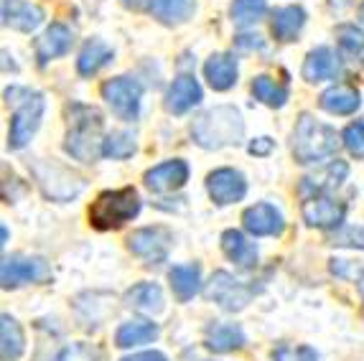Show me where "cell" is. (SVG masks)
I'll return each instance as SVG.
<instances>
[{
	"mask_svg": "<svg viewBox=\"0 0 364 361\" xmlns=\"http://www.w3.org/2000/svg\"><path fill=\"white\" fill-rule=\"evenodd\" d=\"M222 249H225V254L235 265L245 267V270L257 265V247L237 229H227L225 235H222Z\"/></svg>",
	"mask_w": 364,
	"mask_h": 361,
	"instance_id": "21",
	"label": "cell"
},
{
	"mask_svg": "<svg viewBox=\"0 0 364 361\" xmlns=\"http://www.w3.org/2000/svg\"><path fill=\"white\" fill-rule=\"evenodd\" d=\"M135 153V138L130 133H109L102 143V156L115 158V161H122V158H130Z\"/></svg>",
	"mask_w": 364,
	"mask_h": 361,
	"instance_id": "33",
	"label": "cell"
},
{
	"mask_svg": "<svg viewBox=\"0 0 364 361\" xmlns=\"http://www.w3.org/2000/svg\"><path fill=\"white\" fill-rule=\"evenodd\" d=\"M304 219L309 227L316 229H334L344 222L346 206L341 201L331 199L328 193H316V196H309L304 201Z\"/></svg>",
	"mask_w": 364,
	"mask_h": 361,
	"instance_id": "11",
	"label": "cell"
},
{
	"mask_svg": "<svg viewBox=\"0 0 364 361\" xmlns=\"http://www.w3.org/2000/svg\"><path fill=\"white\" fill-rule=\"evenodd\" d=\"M38 186L43 188V193L54 201H69L74 199L82 188H85V178L77 176L72 168L61 166L56 161H41L33 166Z\"/></svg>",
	"mask_w": 364,
	"mask_h": 361,
	"instance_id": "6",
	"label": "cell"
},
{
	"mask_svg": "<svg viewBox=\"0 0 364 361\" xmlns=\"http://www.w3.org/2000/svg\"><path fill=\"white\" fill-rule=\"evenodd\" d=\"M247 338L245 331L237 323H214L207 328V349L217 354H230V351L242 349Z\"/></svg>",
	"mask_w": 364,
	"mask_h": 361,
	"instance_id": "22",
	"label": "cell"
},
{
	"mask_svg": "<svg viewBox=\"0 0 364 361\" xmlns=\"http://www.w3.org/2000/svg\"><path fill=\"white\" fill-rule=\"evenodd\" d=\"M72 43H74V33L69 26L51 23L49 28L43 31V36L36 41L38 64H46V61L56 59V56H64L72 48Z\"/></svg>",
	"mask_w": 364,
	"mask_h": 361,
	"instance_id": "17",
	"label": "cell"
},
{
	"mask_svg": "<svg viewBox=\"0 0 364 361\" xmlns=\"http://www.w3.org/2000/svg\"><path fill=\"white\" fill-rule=\"evenodd\" d=\"M359 18H362V23H364V3H362V8H359Z\"/></svg>",
	"mask_w": 364,
	"mask_h": 361,
	"instance_id": "42",
	"label": "cell"
},
{
	"mask_svg": "<svg viewBox=\"0 0 364 361\" xmlns=\"http://www.w3.org/2000/svg\"><path fill=\"white\" fill-rule=\"evenodd\" d=\"M267 3L265 0H232L230 16L237 26H252L265 16Z\"/></svg>",
	"mask_w": 364,
	"mask_h": 361,
	"instance_id": "32",
	"label": "cell"
},
{
	"mask_svg": "<svg viewBox=\"0 0 364 361\" xmlns=\"http://www.w3.org/2000/svg\"><path fill=\"white\" fill-rule=\"evenodd\" d=\"M242 224L250 235L255 237H275L286 229L283 214L273 204H255L250 206V209H245Z\"/></svg>",
	"mask_w": 364,
	"mask_h": 361,
	"instance_id": "13",
	"label": "cell"
},
{
	"mask_svg": "<svg viewBox=\"0 0 364 361\" xmlns=\"http://www.w3.org/2000/svg\"><path fill=\"white\" fill-rule=\"evenodd\" d=\"M306 23V11L298 6L278 8L273 13V36L278 41H293Z\"/></svg>",
	"mask_w": 364,
	"mask_h": 361,
	"instance_id": "24",
	"label": "cell"
},
{
	"mask_svg": "<svg viewBox=\"0 0 364 361\" xmlns=\"http://www.w3.org/2000/svg\"><path fill=\"white\" fill-rule=\"evenodd\" d=\"M341 74V61L339 56L328 46L314 48L304 61V79L316 85V82H326V79H336Z\"/></svg>",
	"mask_w": 364,
	"mask_h": 361,
	"instance_id": "15",
	"label": "cell"
},
{
	"mask_svg": "<svg viewBox=\"0 0 364 361\" xmlns=\"http://www.w3.org/2000/svg\"><path fill=\"white\" fill-rule=\"evenodd\" d=\"M102 97L120 120H135L140 109L143 87L130 77H115L102 85Z\"/></svg>",
	"mask_w": 364,
	"mask_h": 361,
	"instance_id": "9",
	"label": "cell"
},
{
	"mask_svg": "<svg viewBox=\"0 0 364 361\" xmlns=\"http://www.w3.org/2000/svg\"><path fill=\"white\" fill-rule=\"evenodd\" d=\"M336 41H339L341 51L349 56H359L364 51V31L357 28L352 23H341L336 26Z\"/></svg>",
	"mask_w": 364,
	"mask_h": 361,
	"instance_id": "34",
	"label": "cell"
},
{
	"mask_svg": "<svg viewBox=\"0 0 364 361\" xmlns=\"http://www.w3.org/2000/svg\"><path fill=\"white\" fill-rule=\"evenodd\" d=\"M252 95H255V99L265 102L267 107H283V104L288 102V90L270 77H255V82H252Z\"/></svg>",
	"mask_w": 364,
	"mask_h": 361,
	"instance_id": "31",
	"label": "cell"
},
{
	"mask_svg": "<svg viewBox=\"0 0 364 361\" xmlns=\"http://www.w3.org/2000/svg\"><path fill=\"white\" fill-rule=\"evenodd\" d=\"M207 191L214 204L227 206L240 201L247 193V180L235 168H217L207 176Z\"/></svg>",
	"mask_w": 364,
	"mask_h": 361,
	"instance_id": "12",
	"label": "cell"
},
{
	"mask_svg": "<svg viewBox=\"0 0 364 361\" xmlns=\"http://www.w3.org/2000/svg\"><path fill=\"white\" fill-rule=\"evenodd\" d=\"M3 23L16 31L31 33L43 23V11L26 0H6L3 3Z\"/></svg>",
	"mask_w": 364,
	"mask_h": 361,
	"instance_id": "18",
	"label": "cell"
},
{
	"mask_svg": "<svg viewBox=\"0 0 364 361\" xmlns=\"http://www.w3.org/2000/svg\"><path fill=\"white\" fill-rule=\"evenodd\" d=\"M51 277V267L41 257H23V254H11L3 257L0 267V283L3 288H18L23 283H46Z\"/></svg>",
	"mask_w": 364,
	"mask_h": 361,
	"instance_id": "8",
	"label": "cell"
},
{
	"mask_svg": "<svg viewBox=\"0 0 364 361\" xmlns=\"http://www.w3.org/2000/svg\"><path fill=\"white\" fill-rule=\"evenodd\" d=\"M122 361H168V359L164 354H158V351H143V354H133Z\"/></svg>",
	"mask_w": 364,
	"mask_h": 361,
	"instance_id": "39",
	"label": "cell"
},
{
	"mask_svg": "<svg viewBox=\"0 0 364 361\" xmlns=\"http://www.w3.org/2000/svg\"><path fill=\"white\" fill-rule=\"evenodd\" d=\"M186 180H188V166L183 161H178V158L161 163V166H156V168H151L146 173V186L156 193L176 191Z\"/></svg>",
	"mask_w": 364,
	"mask_h": 361,
	"instance_id": "14",
	"label": "cell"
},
{
	"mask_svg": "<svg viewBox=\"0 0 364 361\" xmlns=\"http://www.w3.org/2000/svg\"><path fill=\"white\" fill-rule=\"evenodd\" d=\"M128 306L146 311V313H158L164 308V290L158 288L156 283H138L125 293Z\"/></svg>",
	"mask_w": 364,
	"mask_h": 361,
	"instance_id": "30",
	"label": "cell"
},
{
	"mask_svg": "<svg viewBox=\"0 0 364 361\" xmlns=\"http://www.w3.org/2000/svg\"><path fill=\"white\" fill-rule=\"evenodd\" d=\"M171 288H173V295L178 301H191L196 293H199L201 285V267L199 265H176L168 272Z\"/></svg>",
	"mask_w": 364,
	"mask_h": 361,
	"instance_id": "26",
	"label": "cell"
},
{
	"mask_svg": "<svg viewBox=\"0 0 364 361\" xmlns=\"http://www.w3.org/2000/svg\"><path fill=\"white\" fill-rule=\"evenodd\" d=\"M140 199L138 191L133 186L117 188V191H105L97 196V201L90 209V222L100 232L107 229H117L122 224H128L130 219L138 217Z\"/></svg>",
	"mask_w": 364,
	"mask_h": 361,
	"instance_id": "5",
	"label": "cell"
},
{
	"mask_svg": "<svg viewBox=\"0 0 364 361\" xmlns=\"http://www.w3.org/2000/svg\"><path fill=\"white\" fill-rule=\"evenodd\" d=\"M158 325L153 320L138 318V320H128L122 323L115 333V343L120 349H133V346H143V343H151L158 338Z\"/></svg>",
	"mask_w": 364,
	"mask_h": 361,
	"instance_id": "23",
	"label": "cell"
},
{
	"mask_svg": "<svg viewBox=\"0 0 364 361\" xmlns=\"http://www.w3.org/2000/svg\"><path fill=\"white\" fill-rule=\"evenodd\" d=\"M245 135L242 114L230 104H219L209 112L199 114L191 122V138L207 151H219L225 145H237Z\"/></svg>",
	"mask_w": 364,
	"mask_h": 361,
	"instance_id": "2",
	"label": "cell"
},
{
	"mask_svg": "<svg viewBox=\"0 0 364 361\" xmlns=\"http://www.w3.org/2000/svg\"><path fill=\"white\" fill-rule=\"evenodd\" d=\"M362 104V97L352 87H331L321 95V107L331 114H352Z\"/></svg>",
	"mask_w": 364,
	"mask_h": 361,
	"instance_id": "29",
	"label": "cell"
},
{
	"mask_svg": "<svg viewBox=\"0 0 364 361\" xmlns=\"http://www.w3.org/2000/svg\"><path fill=\"white\" fill-rule=\"evenodd\" d=\"M171 242H173V235L166 227H143L128 237V249L135 257L148 259V262H164L168 257Z\"/></svg>",
	"mask_w": 364,
	"mask_h": 361,
	"instance_id": "10",
	"label": "cell"
},
{
	"mask_svg": "<svg viewBox=\"0 0 364 361\" xmlns=\"http://www.w3.org/2000/svg\"><path fill=\"white\" fill-rule=\"evenodd\" d=\"M331 244H339V247H362L364 249V229L362 227H352L344 229L339 235L331 237Z\"/></svg>",
	"mask_w": 364,
	"mask_h": 361,
	"instance_id": "37",
	"label": "cell"
},
{
	"mask_svg": "<svg viewBox=\"0 0 364 361\" xmlns=\"http://www.w3.org/2000/svg\"><path fill=\"white\" fill-rule=\"evenodd\" d=\"M346 173H349V166H346L344 161H334L331 166H326L321 173L306 176V178L301 180V193H304L306 199L316 196V193H328L331 188H336L341 180L346 178Z\"/></svg>",
	"mask_w": 364,
	"mask_h": 361,
	"instance_id": "19",
	"label": "cell"
},
{
	"mask_svg": "<svg viewBox=\"0 0 364 361\" xmlns=\"http://www.w3.org/2000/svg\"><path fill=\"white\" fill-rule=\"evenodd\" d=\"M26 349V336L23 328L16 318L11 316H3L0 318V351H3V361H16L21 359Z\"/></svg>",
	"mask_w": 364,
	"mask_h": 361,
	"instance_id": "27",
	"label": "cell"
},
{
	"mask_svg": "<svg viewBox=\"0 0 364 361\" xmlns=\"http://www.w3.org/2000/svg\"><path fill=\"white\" fill-rule=\"evenodd\" d=\"M128 8H135V11H140V8H146V6H151V0H122Z\"/></svg>",
	"mask_w": 364,
	"mask_h": 361,
	"instance_id": "40",
	"label": "cell"
},
{
	"mask_svg": "<svg viewBox=\"0 0 364 361\" xmlns=\"http://www.w3.org/2000/svg\"><path fill=\"white\" fill-rule=\"evenodd\" d=\"M270 151H273V140L270 138H257L255 143H250V153L252 156H267Z\"/></svg>",
	"mask_w": 364,
	"mask_h": 361,
	"instance_id": "38",
	"label": "cell"
},
{
	"mask_svg": "<svg viewBox=\"0 0 364 361\" xmlns=\"http://www.w3.org/2000/svg\"><path fill=\"white\" fill-rule=\"evenodd\" d=\"M204 74L207 82L212 85V90L227 92L235 87L237 82V61L230 54H212L204 64Z\"/></svg>",
	"mask_w": 364,
	"mask_h": 361,
	"instance_id": "20",
	"label": "cell"
},
{
	"mask_svg": "<svg viewBox=\"0 0 364 361\" xmlns=\"http://www.w3.org/2000/svg\"><path fill=\"white\" fill-rule=\"evenodd\" d=\"M151 13L153 18H158L166 26H178L183 21L191 18L196 3L194 0H151Z\"/></svg>",
	"mask_w": 364,
	"mask_h": 361,
	"instance_id": "28",
	"label": "cell"
},
{
	"mask_svg": "<svg viewBox=\"0 0 364 361\" xmlns=\"http://www.w3.org/2000/svg\"><path fill=\"white\" fill-rule=\"evenodd\" d=\"M199 102H201V87H199V82H196L194 77H188V74L173 79V85L166 92V109H168L171 114H183Z\"/></svg>",
	"mask_w": 364,
	"mask_h": 361,
	"instance_id": "16",
	"label": "cell"
},
{
	"mask_svg": "<svg viewBox=\"0 0 364 361\" xmlns=\"http://www.w3.org/2000/svg\"><path fill=\"white\" fill-rule=\"evenodd\" d=\"M341 140H344V148L354 158H364V122H354V125L346 127Z\"/></svg>",
	"mask_w": 364,
	"mask_h": 361,
	"instance_id": "36",
	"label": "cell"
},
{
	"mask_svg": "<svg viewBox=\"0 0 364 361\" xmlns=\"http://www.w3.org/2000/svg\"><path fill=\"white\" fill-rule=\"evenodd\" d=\"M339 151V135L331 125L318 122L314 114L304 112L293 130V156L298 163H318Z\"/></svg>",
	"mask_w": 364,
	"mask_h": 361,
	"instance_id": "4",
	"label": "cell"
},
{
	"mask_svg": "<svg viewBox=\"0 0 364 361\" xmlns=\"http://www.w3.org/2000/svg\"><path fill=\"white\" fill-rule=\"evenodd\" d=\"M109 59H112V48L105 41H100V38H92V41H87L85 46H82V51H79L77 72L82 74V77H92V74H97Z\"/></svg>",
	"mask_w": 364,
	"mask_h": 361,
	"instance_id": "25",
	"label": "cell"
},
{
	"mask_svg": "<svg viewBox=\"0 0 364 361\" xmlns=\"http://www.w3.org/2000/svg\"><path fill=\"white\" fill-rule=\"evenodd\" d=\"M69 133L67 148L69 156H74L82 163H92L102 156V127L105 120L100 109L87 107V104H69Z\"/></svg>",
	"mask_w": 364,
	"mask_h": 361,
	"instance_id": "1",
	"label": "cell"
},
{
	"mask_svg": "<svg viewBox=\"0 0 364 361\" xmlns=\"http://www.w3.org/2000/svg\"><path fill=\"white\" fill-rule=\"evenodd\" d=\"M8 104L16 107L11 117V130H8V148L21 151L23 145H28V140L33 138V133L41 125L43 109H46V99L41 92L26 90V87H11L6 90Z\"/></svg>",
	"mask_w": 364,
	"mask_h": 361,
	"instance_id": "3",
	"label": "cell"
},
{
	"mask_svg": "<svg viewBox=\"0 0 364 361\" xmlns=\"http://www.w3.org/2000/svg\"><path fill=\"white\" fill-rule=\"evenodd\" d=\"M252 295H255V288H252V285L240 283L237 277H232L230 272H225V270L214 272L212 280H209V285H207L209 301H214L219 308H225V311H230V313L242 311V308L252 301Z\"/></svg>",
	"mask_w": 364,
	"mask_h": 361,
	"instance_id": "7",
	"label": "cell"
},
{
	"mask_svg": "<svg viewBox=\"0 0 364 361\" xmlns=\"http://www.w3.org/2000/svg\"><path fill=\"white\" fill-rule=\"evenodd\" d=\"M359 295H362V301H364V272H362V277H359Z\"/></svg>",
	"mask_w": 364,
	"mask_h": 361,
	"instance_id": "41",
	"label": "cell"
},
{
	"mask_svg": "<svg viewBox=\"0 0 364 361\" xmlns=\"http://www.w3.org/2000/svg\"><path fill=\"white\" fill-rule=\"evenodd\" d=\"M273 361H318V354H316L311 346H278L273 351Z\"/></svg>",
	"mask_w": 364,
	"mask_h": 361,
	"instance_id": "35",
	"label": "cell"
}]
</instances>
